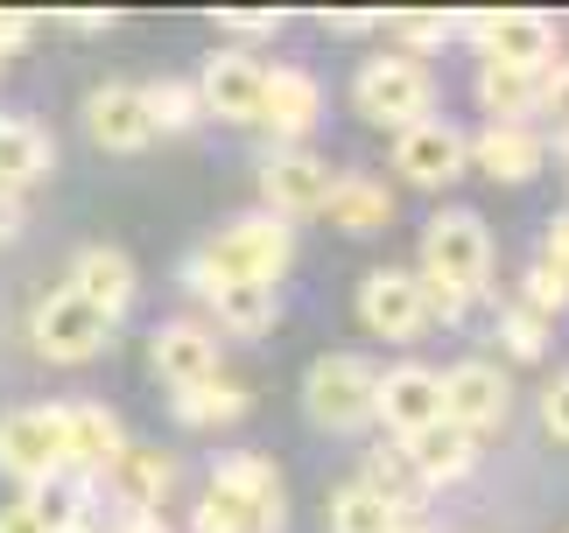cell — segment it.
I'll return each instance as SVG.
<instances>
[{
	"label": "cell",
	"mask_w": 569,
	"mask_h": 533,
	"mask_svg": "<svg viewBox=\"0 0 569 533\" xmlns=\"http://www.w3.org/2000/svg\"><path fill=\"white\" fill-rule=\"evenodd\" d=\"M289 266H296V225H281L274 211H239L183 260V288L190 295H211V288H226V281L281 288Z\"/></svg>",
	"instance_id": "6da1fadb"
},
{
	"label": "cell",
	"mask_w": 569,
	"mask_h": 533,
	"mask_svg": "<svg viewBox=\"0 0 569 533\" xmlns=\"http://www.w3.org/2000/svg\"><path fill=\"white\" fill-rule=\"evenodd\" d=\"M289 526V484L274 456L232 450L211 463V484L197 499V533H281Z\"/></svg>",
	"instance_id": "7a4b0ae2"
},
{
	"label": "cell",
	"mask_w": 569,
	"mask_h": 533,
	"mask_svg": "<svg viewBox=\"0 0 569 533\" xmlns=\"http://www.w3.org/2000/svg\"><path fill=\"white\" fill-rule=\"evenodd\" d=\"M352 105H359V120L401 133V127L436 113V71L401 57V50H380V57H366L352 71Z\"/></svg>",
	"instance_id": "3957f363"
},
{
	"label": "cell",
	"mask_w": 569,
	"mask_h": 533,
	"mask_svg": "<svg viewBox=\"0 0 569 533\" xmlns=\"http://www.w3.org/2000/svg\"><path fill=\"white\" fill-rule=\"evenodd\" d=\"M422 281H443L457 288V295H486V281H492V232H486V218L478 211H436L429 225H422Z\"/></svg>",
	"instance_id": "277c9868"
},
{
	"label": "cell",
	"mask_w": 569,
	"mask_h": 533,
	"mask_svg": "<svg viewBox=\"0 0 569 533\" xmlns=\"http://www.w3.org/2000/svg\"><path fill=\"white\" fill-rule=\"evenodd\" d=\"M373 386H380V372L359 359V351H323V359L302 372V408H310L317 429H331V435H352L373 421Z\"/></svg>",
	"instance_id": "5b68a950"
},
{
	"label": "cell",
	"mask_w": 569,
	"mask_h": 533,
	"mask_svg": "<svg viewBox=\"0 0 569 533\" xmlns=\"http://www.w3.org/2000/svg\"><path fill=\"white\" fill-rule=\"evenodd\" d=\"M457 36H471L486 63H513V71H549L562 57V29L535 8H492V14H471L457 21Z\"/></svg>",
	"instance_id": "8992f818"
},
{
	"label": "cell",
	"mask_w": 569,
	"mask_h": 533,
	"mask_svg": "<svg viewBox=\"0 0 569 533\" xmlns=\"http://www.w3.org/2000/svg\"><path fill=\"white\" fill-rule=\"evenodd\" d=\"M71 463V435H63V408H8L0 414V471L14 484H42L50 471Z\"/></svg>",
	"instance_id": "52a82bcc"
},
{
	"label": "cell",
	"mask_w": 569,
	"mask_h": 533,
	"mask_svg": "<svg viewBox=\"0 0 569 533\" xmlns=\"http://www.w3.org/2000/svg\"><path fill=\"white\" fill-rule=\"evenodd\" d=\"M260 84H268V63H260L253 50H239V42H218V50L197 63L190 92H197V105H204V120L253 127L260 120Z\"/></svg>",
	"instance_id": "ba28073f"
},
{
	"label": "cell",
	"mask_w": 569,
	"mask_h": 533,
	"mask_svg": "<svg viewBox=\"0 0 569 533\" xmlns=\"http://www.w3.org/2000/svg\"><path fill=\"white\" fill-rule=\"evenodd\" d=\"M29 338H36L42 359H57V365H84V359H99V351H106L113 323H106L92 302H78L71 288H50V295L29 309Z\"/></svg>",
	"instance_id": "9c48e42d"
},
{
	"label": "cell",
	"mask_w": 569,
	"mask_h": 533,
	"mask_svg": "<svg viewBox=\"0 0 569 533\" xmlns=\"http://www.w3.org/2000/svg\"><path fill=\"white\" fill-rule=\"evenodd\" d=\"M471 169V133H457L450 120H415V127H401L393 133V175L401 183H415V190H443V183H457V175Z\"/></svg>",
	"instance_id": "30bf717a"
},
{
	"label": "cell",
	"mask_w": 569,
	"mask_h": 533,
	"mask_svg": "<svg viewBox=\"0 0 569 533\" xmlns=\"http://www.w3.org/2000/svg\"><path fill=\"white\" fill-rule=\"evenodd\" d=\"M373 421L387 429V442H415L422 429L443 421V372L429 365H387L380 386H373Z\"/></svg>",
	"instance_id": "8fae6325"
},
{
	"label": "cell",
	"mask_w": 569,
	"mask_h": 533,
	"mask_svg": "<svg viewBox=\"0 0 569 533\" xmlns=\"http://www.w3.org/2000/svg\"><path fill=\"white\" fill-rule=\"evenodd\" d=\"M323 197H331V162L310 148H274L260 162V211H274L281 225L289 218H317Z\"/></svg>",
	"instance_id": "7c38bea8"
},
{
	"label": "cell",
	"mask_w": 569,
	"mask_h": 533,
	"mask_svg": "<svg viewBox=\"0 0 569 533\" xmlns=\"http://www.w3.org/2000/svg\"><path fill=\"white\" fill-rule=\"evenodd\" d=\"M507 408H513V386H507V372H499V365L465 359V365L443 372V421H450V429L492 435V429H507Z\"/></svg>",
	"instance_id": "4fadbf2b"
},
{
	"label": "cell",
	"mask_w": 569,
	"mask_h": 533,
	"mask_svg": "<svg viewBox=\"0 0 569 533\" xmlns=\"http://www.w3.org/2000/svg\"><path fill=\"white\" fill-rule=\"evenodd\" d=\"M148 365H156V380H162L169 393L218 380V330L197 323V316H169V323H156V330H148Z\"/></svg>",
	"instance_id": "5bb4252c"
},
{
	"label": "cell",
	"mask_w": 569,
	"mask_h": 533,
	"mask_svg": "<svg viewBox=\"0 0 569 533\" xmlns=\"http://www.w3.org/2000/svg\"><path fill=\"white\" fill-rule=\"evenodd\" d=\"M323 120V84L302 71V63H268V84H260V120L281 148H302Z\"/></svg>",
	"instance_id": "9a60e30c"
},
{
	"label": "cell",
	"mask_w": 569,
	"mask_h": 533,
	"mask_svg": "<svg viewBox=\"0 0 569 533\" xmlns=\"http://www.w3.org/2000/svg\"><path fill=\"white\" fill-rule=\"evenodd\" d=\"M359 323L373 330V338H387V344L422 338V330H429V316H422V281L401 274V266H373V274L359 281Z\"/></svg>",
	"instance_id": "2e32d148"
},
{
	"label": "cell",
	"mask_w": 569,
	"mask_h": 533,
	"mask_svg": "<svg viewBox=\"0 0 569 533\" xmlns=\"http://www.w3.org/2000/svg\"><path fill=\"white\" fill-rule=\"evenodd\" d=\"M84 127H92V141L106 154H141L148 141H156V120H148V105H141V84H127V78H106L84 92Z\"/></svg>",
	"instance_id": "e0dca14e"
},
{
	"label": "cell",
	"mask_w": 569,
	"mask_h": 533,
	"mask_svg": "<svg viewBox=\"0 0 569 533\" xmlns=\"http://www.w3.org/2000/svg\"><path fill=\"white\" fill-rule=\"evenodd\" d=\"M169 484H177V463H169V450H156V442H127V450L106 463L99 492L113 499L127 520H141V513H156V505L169 499Z\"/></svg>",
	"instance_id": "ac0fdd59"
},
{
	"label": "cell",
	"mask_w": 569,
	"mask_h": 533,
	"mask_svg": "<svg viewBox=\"0 0 569 533\" xmlns=\"http://www.w3.org/2000/svg\"><path fill=\"white\" fill-rule=\"evenodd\" d=\"M71 288L78 302H92L106 323H120L127 309H134V295H141V274H134V260H127L120 247H84L78 260H71Z\"/></svg>",
	"instance_id": "d6986e66"
},
{
	"label": "cell",
	"mask_w": 569,
	"mask_h": 533,
	"mask_svg": "<svg viewBox=\"0 0 569 533\" xmlns=\"http://www.w3.org/2000/svg\"><path fill=\"white\" fill-rule=\"evenodd\" d=\"M63 435H71V471L84 477H106V463L127 450L120 414L99 408V400H63Z\"/></svg>",
	"instance_id": "ffe728a7"
},
{
	"label": "cell",
	"mask_w": 569,
	"mask_h": 533,
	"mask_svg": "<svg viewBox=\"0 0 569 533\" xmlns=\"http://www.w3.org/2000/svg\"><path fill=\"white\" fill-rule=\"evenodd\" d=\"M471 162H478V175H492V183H528V175H541V162H549V141H541L535 127H486L471 141Z\"/></svg>",
	"instance_id": "44dd1931"
},
{
	"label": "cell",
	"mask_w": 569,
	"mask_h": 533,
	"mask_svg": "<svg viewBox=\"0 0 569 533\" xmlns=\"http://www.w3.org/2000/svg\"><path fill=\"white\" fill-rule=\"evenodd\" d=\"M359 484L373 492L380 505H393L401 520H422V499H429V484L415 477V463L401 442H373V450L359 456Z\"/></svg>",
	"instance_id": "7402d4cb"
},
{
	"label": "cell",
	"mask_w": 569,
	"mask_h": 533,
	"mask_svg": "<svg viewBox=\"0 0 569 533\" xmlns=\"http://www.w3.org/2000/svg\"><path fill=\"white\" fill-rule=\"evenodd\" d=\"M408 450V463H415V477L429 484H465L471 471H478V435H465V429H450V421H436V429H422L415 442H401Z\"/></svg>",
	"instance_id": "603a6c76"
},
{
	"label": "cell",
	"mask_w": 569,
	"mask_h": 533,
	"mask_svg": "<svg viewBox=\"0 0 569 533\" xmlns=\"http://www.w3.org/2000/svg\"><path fill=\"white\" fill-rule=\"evenodd\" d=\"M323 218H331L338 232H380L393 218V190L380 183V175H366V169H345V175H331Z\"/></svg>",
	"instance_id": "cb8c5ba5"
},
{
	"label": "cell",
	"mask_w": 569,
	"mask_h": 533,
	"mask_svg": "<svg viewBox=\"0 0 569 533\" xmlns=\"http://www.w3.org/2000/svg\"><path fill=\"white\" fill-rule=\"evenodd\" d=\"M211 316L226 338H268L274 316H281V288H253V281H226V288H211Z\"/></svg>",
	"instance_id": "d4e9b609"
},
{
	"label": "cell",
	"mask_w": 569,
	"mask_h": 533,
	"mask_svg": "<svg viewBox=\"0 0 569 533\" xmlns=\"http://www.w3.org/2000/svg\"><path fill=\"white\" fill-rule=\"evenodd\" d=\"M57 169V141L42 133L36 120H0V183L8 190H29Z\"/></svg>",
	"instance_id": "484cf974"
},
{
	"label": "cell",
	"mask_w": 569,
	"mask_h": 533,
	"mask_svg": "<svg viewBox=\"0 0 569 533\" xmlns=\"http://www.w3.org/2000/svg\"><path fill=\"white\" fill-rule=\"evenodd\" d=\"M541 71H513V63H478V105L492 113V127H528L535 120Z\"/></svg>",
	"instance_id": "4316f807"
},
{
	"label": "cell",
	"mask_w": 569,
	"mask_h": 533,
	"mask_svg": "<svg viewBox=\"0 0 569 533\" xmlns=\"http://www.w3.org/2000/svg\"><path fill=\"white\" fill-rule=\"evenodd\" d=\"M42 513V526H78V520H92V505H99V477H84V471H71V463H63V471H50L42 484H29V492H21Z\"/></svg>",
	"instance_id": "83f0119b"
},
{
	"label": "cell",
	"mask_w": 569,
	"mask_h": 533,
	"mask_svg": "<svg viewBox=\"0 0 569 533\" xmlns=\"http://www.w3.org/2000/svg\"><path fill=\"white\" fill-rule=\"evenodd\" d=\"M247 408H253V393L239 380H226V372L204 380V386H183L177 400H169V414H177L183 429H226V421H239Z\"/></svg>",
	"instance_id": "f1b7e54d"
},
{
	"label": "cell",
	"mask_w": 569,
	"mask_h": 533,
	"mask_svg": "<svg viewBox=\"0 0 569 533\" xmlns=\"http://www.w3.org/2000/svg\"><path fill=\"white\" fill-rule=\"evenodd\" d=\"M380 29H387V50L429 63L436 50H450V42H457V14H415V8H408V14H387Z\"/></svg>",
	"instance_id": "f546056e"
},
{
	"label": "cell",
	"mask_w": 569,
	"mask_h": 533,
	"mask_svg": "<svg viewBox=\"0 0 569 533\" xmlns=\"http://www.w3.org/2000/svg\"><path fill=\"white\" fill-rule=\"evenodd\" d=\"M141 105H148V120H156V133H183V127L204 120V105H197L190 78H148V84H141Z\"/></svg>",
	"instance_id": "4dcf8cb0"
},
{
	"label": "cell",
	"mask_w": 569,
	"mask_h": 533,
	"mask_svg": "<svg viewBox=\"0 0 569 533\" xmlns=\"http://www.w3.org/2000/svg\"><path fill=\"white\" fill-rule=\"evenodd\" d=\"M331 533H393L401 526V513H393V505H380L373 492H366V484H345V492H331Z\"/></svg>",
	"instance_id": "1f68e13d"
},
{
	"label": "cell",
	"mask_w": 569,
	"mask_h": 533,
	"mask_svg": "<svg viewBox=\"0 0 569 533\" xmlns=\"http://www.w3.org/2000/svg\"><path fill=\"white\" fill-rule=\"evenodd\" d=\"M549 316H535V309L528 302H507V309H499V338H507V351H513V359H541V351H549Z\"/></svg>",
	"instance_id": "d6a6232c"
},
{
	"label": "cell",
	"mask_w": 569,
	"mask_h": 533,
	"mask_svg": "<svg viewBox=\"0 0 569 533\" xmlns=\"http://www.w3.org/2000/svg\"><path fill=\"white\" fill-rule=\"evenodd\" d=\"M535 113H541V120H556V141H562V133H569V57H556L549 71H541Z\"/></svg>",
	"instance_id": "836d02e7"
},
{
	"label": "cell",
	"mask_w": 569,
	"mask_h": 533,
	"mask_svg": "<svg viewBox=\"0 0 569 533\" xmlns=\"http://www.w3.org/2000/svg\"><path fill=\"white\" fill-rule=\"evenodd\" d=\"M541 274H549L556 288H562V295H569V211H556L549 218V232H541Z\"/></svg>",
	"instance_id": "e575fe53"
},
{
	"label": "cell",
	"mask_w": 569,
	"mask_h": 533,
	"mask_svg": "<svg viewBox=\"0 0 569 533\" xmlns=\"http://www.w3.org/2000/svg\"><path fill=\"white\" fill-rule=\"evenodd\" d=\"M36 42V14H21V8H0V63L21 57Z\"/></svg>",
	"instance_id": "d590c367"
},
{
	"label": "cell",
	"mask_w": 569,
	"mask_h": 533,
	"mask_svg": "<svg viewBox=\"0 0 569 533\" xmlns=\"http://www.w3.org/2000/svg\"><path fill=\"white\" fill-rule=\"evenodd\" d=\"M541 429L556 442H569V372H556V386L541 393Z\"/></svg>",
	"instance_id": "8d00e7d4"
},
{
	"label": "cell",
	"mask_w": 569,
	"mask_h": 533,
	"mask_svg": "<svg viewBox=\"0 0 569 533\" xmlns=\"http://www.w3.org/2000/svg\"><path fill=\"white\" fill-rule=\"evenodd\" d=\"M218 29H232V36H281V14H253V8H218Z\"/></svg>",
	"instance_id": "74e56055"
},
{
	"label": "cell",
	"mask_w": 569,
	"mask_h": 533,
	"mask_svg": "<svg viewBox=\"0 0 569 533\" xmlns=\"http://www.w3.org/2000/svg\"><path fill=\"white\" fill-rule=\"evenodd\" d=\"M0 533H50V526H42V513L29 499H8V505H0Z\"/></svg>",
	"instance_id": "f35d334b"
},
{
	"label": "cell",
	"mask_w": 569,
	"mask_h": 533,
	"mask_svg": "<svg viewBox=\"0 0 569 533\" xmlns=\"http://www.w3.org/2000/svg\"><path fill=\"white\" fill-rule=\"evenodd\" d=\"M21 225H29V197H21V190H8V183H0V239H14Z\"/></svg>",
	"instance_id": "ab89813d"
},
{
	"label": "cell",
	"mask_w": 569,
	"mask_h": 533,
	"mask_svg": "<svg viewBox=\"0 0 569 533\" xmlns=\"http://www.w3.org/2000/svg\"><path fill=\"white\" fill-rule=\"evenodd\" d=\"M323 29H331V36H373L380 21L373 14H323Z\"/></svg>",
	"instance_id": "60d3db41"
},
{
	"label": "cell",
	"mask_w": 569,
	"mask_h": 533,
	"mask_svg": "<svg viewBox=\"0 0 569 533\" xmlns=\"http://www.w3.org/2000/svg\"><path fill=\"white\" fill-rule=\"evenodd\" d=\"M71 29H78V36H106V29H113V14H99V8H78V14H71Z\"/></svg>",
	"instance_id": "b9f144b4"
},
{
	"label": "cell",
	"mask_w": 569,
	"mask_h": 533,
	"mask_svg": "<svg viewBox=\"0 0 569 533\" xmlns=\"http://www.w3.org/2000/svg\"><path fill=\"white\" fill-rule=\"evenodd\" d=\"M113 533H169V520L162 513H141V520H120Z\"/></svg>",
	"instance_id": "7bdbcfd3"
},
{
	"label": "cell",
	"mask_w": 569,
	"mask_h": 533,
	"mask_svg": "<svg viewBox=\"0 0 569 533\" xmlns=\"http://www.w3.org/2000/svg\"><path fill=\"white\" fill-rule=\"evenodd\" d=\"M393 533H436L429 520H401V526H393Z\"/></svg>",
	"instance_id": "ee69618b"
},
{
	"label": "cell",
	"mask_w": 569,
	"mask_h": 533,
	"mask_svg": "<svg viewBox=\"0 0 569 533\" xmlns=\"http://www.w3.org/2000/svg\"><path fill=\"white\" fill-rule=\"evenodd\" d=\"M57 533H106V526H92V520H78V526H57Z\"/></svg>",
	"instance_id": "f6af8a7d"
}]
</instances>
